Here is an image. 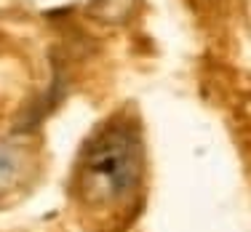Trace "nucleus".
I'll use <instances>...</instances> for the list:
<instances>
[{
	"mask_svg": "<svg viewBox=\"0 0 251 232\" xmlns=\"http://www.w3.org/2000/svg\"><path fill=\"white\" fill-rule=\"evenodd\" d=\"M83 195L91 203H121L142 182V141L134 126L112 123L86 144Z\"/></svg>",
	"mask_w": 251,
	"mask_h": 232,
	"instance_id": "obj_1",
	"label": "nucleus"
},
{
	"mask_svg": "<svg viewBox=\"0 0 251 232\" xmlns=\"http://www.w3.org/2000/svg\"><path fill=\"white\" fill-rule=\"evenodd\" d=\"M16 176H19V155L14 147L0 141V192H5L16 182Z\"/></svg>",
	"mask_w": 251,
	"mask_h": 232,
	"instance_id": "obj_2",
	"label": "nucleus"
}]
</instances>
